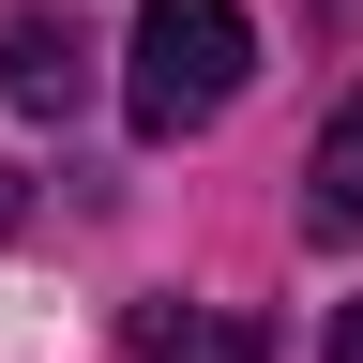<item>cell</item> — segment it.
I'll use <instances>...</instances> for the list:
<instances>
[{
  "label": "cell",
  "mask_w": 363,
  "mask_h": 363,
  "mask_svg": "<svg viewBox=\"0 0 363 363\" xmlns=\"http://www.w3.org/2000/svg\"><path fill=\"white\" fill-rule=\"evenodd\" d=\"M333 363H363V303H348V318H333Z\"/></svg>",
  "instance_id": "5b68a950"
},
{
  "label": "cell",
  "mask_w": 363,
  "mask_h": 363,
  "mask_svg": "<svg viewBox=\"0 0 363 363\" xmlns=\"http://www.w3.org/2000/svg\"><path fill=\"white\" fill-rule=\"evenodd\" d=\"M303 227L318 242H363V91L333 106V136H318V167H303Z\"/></svg>",
  "instance_id": "3957f363"
},
{
  "label": "cell",
  "mask_w": 363,
  "mask_h": 363,
  "mask_svg": "<svg viewBox=\"0 0 363 363\" xmlns=\"http://www.w3.org/2000/svg\"><path fill=\"white\" fill-rule=\"evenodd\" d=\"M136 348L152 363H242V333H197V318H167V303H136Z\"/></svg>",
  "instance_id": "277c9868"
},
{
  "label": "cell",
  "mask_w": 363,
  "mask_h": 363,
  "mask_svg": "<svg viewBox=\"0 0 363 363\" xmlns=\"http://www.w3.org/2000/svg\"><path fill=\"white\" fill-rule=\"evenodd\" d=\"M0 227H16V182H0Z\"/></svg>",
  "instance_id": "8992f818"
},
{
  "label": "cell",
  "mask_w": 363,
  "mask_h": 363,
  "mask_svg": "<svg viewBox=\"0 0 363 363\" xmlns=\"http://www.w3.org/2000/svg\"><path fill=\"white\" fill-rule=\"evenodd\" d=\"M0 91H16L30 121H76V106H91V45H76L61 16H16V30H0Z\"/></svg>",
  "instance_id": "7a4b0ae2"
},
{
  "label": "cell",
  "mask_w": 363,
  "mask_h": 363,
  "mask_svg": "<svg viewBox=\"0 0 363 363\" xmlns=\"http://www.w3.org/2000/svg\"><path fill=\"white\" fill-rule=\"evenodd\" d=\"M242 61H257L242 0H136V76H121L136 136H197V121H227Z\"/></svg>",
  "instance_id": "6da1fadb"
}]
</instances>
